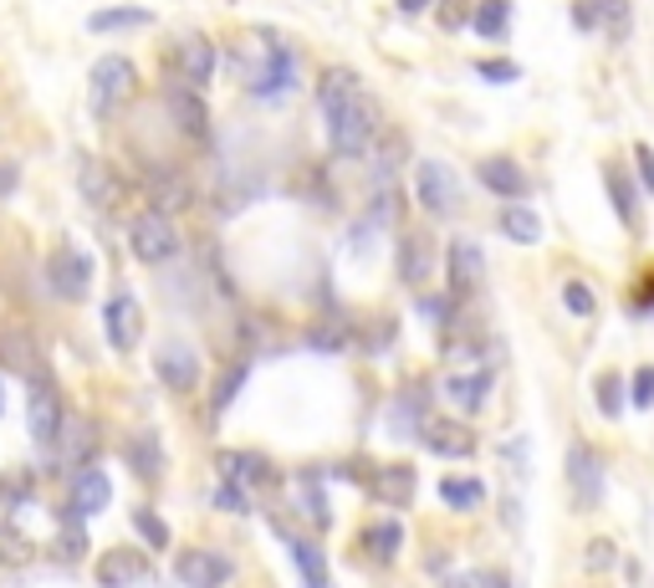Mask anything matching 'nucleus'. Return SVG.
I'll return each instance as SVG.
<instances>
[{"mask_svg": "<svg viewBox=\"0 0 654 588\" xmlns=\"http://www.w3.org/2000/svg\"><path fill=\"white\" fill-rule=\"evenodd\" d=\"M328 138H333V154L337 159H358V154L369 149L373 128H379V113H373V98H363V93H353V98L333 102L328 108Z\"/></svg>", "mask_w": 654, "mask_h": 588, "instance_id": "obj_1", "label": "nucleus"}, {"mask_svg": "<svg viewBox=\"0 0 654 588\" xmlns=\"http://www.w3.org/2000/svg\"><path fill=\"white\" fill-rule=\"evenodd\" d=\"M246 83H251L256 98H267V102L292 93L297 87V57H292V47L276 41V36H261V57L246 68Z\"/></svg>", "mask_w": 654, "mask_h": 588, "instance_id": "obj_2", "label": "nucleus"}, {"mask_svg": "<svg viewBox=\"0 0 654 588\" xmlns=\"http://www.w3.org/2000/svg\"><path fill=\"white\" fill-rule=\"evenodd\" d=\"M128 252L144 261V267H164L180 256V231H174V220L149 210V216H138L128 225Z\"/></svg>", "mask_w": 654, "mask_h": 588, "instance_id": "obj_3", "label": "nucleus"}, {"mask_svg": "<svg viewBox=\"0 0 654 588\" xmlns=\"http://www.w3.org/2000/svg\"><path fill=\"white\" fill-rule=\"evenodd\" d=\"M415 189H420V205L430 216H451L460 205V180H455V169L445 159H420L415 164Z\"/></svg>", "mask_w": 654, "mask_h": 588, "instance_id": "obj_4", "label": "nucleus"}, {"mask_svg": "<svg viewBox=\"0 0 654 588\" xmlns=\"http://www.w3.org/2000/svg\"><path fill=\"white\" fill-rule=\"evenodd\" d=\"M174 578L185 588H225L235 578V563L225 553H210V548H185L174 558Z\"/></svg>", "mask_w": 654, "mask_h": 588, "instance_id": "obj_5", "label": "nucleus"}, {"mask_svg": "<svg viewBox=\"0 0 654 588\" xmlns=\"http://www.w3.org/2000/svg\"><path fill=\"white\" fill-rule=\"evenodd\" d=\"M62 420H67V409H62V394L51 389V379L47 373L32 379V394H26V425H32L36 445H51L57 430H62Z\"/></svg>", "mask_w": 654, "mask_h": 588, "instance_id": "obj_6", "label": "nucleus"}, {"mask_svg": "<svg viewBox=\"0 0 654 588\" xmlns=\"http://www.w3.org/2000/svg\"><path fill=\"white\" fill-rule=\"evenodd\" d=\"M138 87V72L123 62V57H102L98 68H92V108H98L102 118L118 113V102L128 98Z\"/></svg>", "mask_w": 654, "mask_h": 588, "instance_id": "obj_7", "label": "nucleus"}, {"mask_svg": "<svg viewBox=\"0 0 654 588\" xmlns=\"http://www.w3.org/2000/svg\"><path fill=\"white\" fill-rule=\"evenodd\" d=\"M153 369H159V379H164L174 394H195V389H200V353L189 348V343H159Z\"/></svg>", "mask_w": 654, "mask_h": 588, "instance_id": "obj_8", "label": "nucleus"}, {"mask_svg": "<svg viewBox=\"0 0 654 588\" xmlns=\"http://www.w3.org/2000/svg\"><path fill=\"white\" fill-rule=\"evenodd\" d=\"M568 481H572L578 506H599V502H604V461L588 451L583 440L568 451Z\"/></svg>", "mask_w": 654, "mask_h": 588, "instance_id": "obj_9", "label": "nucleus"}, {"mask_svg": "<svg viewBox=\"0 0 654 588\" xmlns=\"http://www.w3.org/2000/svg\"><path fill=\"white\" fill-rule=\"evenodd\" d=\"M420 440H424V451L445 455V461H470V455H476V436H470V425H460V420H424Z\"/></svg>", "mask_w": 654, "mask_h": 588, "instance_id": "obj_10", "label": "nucleus"}, {"mask_svg": "<svg viewBox=\"0 0 654 588\" xmlns=\"http://www.w3.org/2000/svg\"><path fill=\"white\" fill-rule=\"evenodd\" d=\"M87 286H92V261L83 252H57L51 256V292L62 303H83Z\"/></svg>", "mask_w": 654, "mask_h": 588, "instance_id": "obj_11", "label": "nucleus"}, {"mask_svg": "<svg viewBox=\"0 0 654 588\" xmlns=\"http://www.w3.org/2000/svg\"><path fill=\"white\" fill-rule=\"evenodd\" d=\"M51 445H57V461H62V466H87L92 451H98V425L87 420V415H67Z\"/></svg>", "mask_w": 654, "mask_h": 588, "instance_id": "obj_12", "label": "nucleus"}, {"mask_svg": "<svg viewBox=\"0 0 654 588\" xmlns=\"http://www.w3.org/2000/svg\"><path fill=\"white\" fill-rule=\"evenodd\" d=\"M102 328H108V343H113V353H134L138 328H144V313H138V303L128 297V292H118L113 303L102 307Z\"/></svg>", "mask_w": 654, "mask_h": 588, "instance_id": "obj_13", "label": "nucleus"}, {"mask_svg": "<svg viewBox=\"0 0 654 588\" xmlns=\"http://www.w3.org/2000/svg\"><path fill=\"white\" fill-rule=\"evenodd\" d=\"M394 261H399V277H404V282H409V286H424V282H430V271H435V241H430L424 231H404Z\"/></svg>", "mask_w": 654, "mask_h": 588, "instance_id": "obj_14", "label": "nucleus"}, {"mask_svg": "<svg viewBox=\"0 0 654 588\" xmlns=\"http://www.w3.org/2000/svg\"><path fill=\"white\" fill-rule=\"evenodd\" d=\"M220 481H235V487H276V466L256 451H225L220 455Z\"/></svg>", "mask_w": 654, "mask_h": 588, "instance_id": "obj_15", "label": "nucleus"}, {"mask_svg": "<svg viewBox=\"0 0 654 588\" xmlns=\"http://www.w3.org/2000/svg\"><path fill=\"white\" fill-rule=\"evenodd\" d=\"M169 118H174V128L189 138V144H210V113H205V102L185 87H169Z\"/></svg>", "mask_w": 654, "mask_h": 588, "instance_id": "obj_16", "label": "nucleus"}, {"mask_svg": "<svg viewBox=\"0 0 654 588\" xmlns=\"http://www.w3.org/2000/svg\"><path fill=\"white\" fill-rule=\"evenodd\" d=\"M0 364L11 373H21V379H41V373H47L41 353H36V338L21 333V328H5V333H0Z\"/></svg>", "mask_w": 654, "mask_h": 588, "instance_id": "obj_17", "label": "nucleus"}, {"mask_svg": "<svg viewBox=\"0 0 654 588\" xmlns=\"http://www.w3.org/2000/svg\"><path fill=\"white\" fill-rule=\"evenodd\" d=\"M404 548V522L399 517H379L358 532V553L369 563H394V553Z\"/></svg>", "mask_w": 654, "mask_h": 588, "instance_id": "obj_18", "label": "nucleus"}, {"mask_svg": "<svg viewBox=\"0 0 654 588\" xmlns=\"http://www.w3.org/2000/svg\"><path fill=\"white\" fill-rule=\"evenodd\" d=\"M123 455H128V466L138 470V481H164V440H159V430H138V436H128V445H123Z\"/></svg>", "mask_w": 654, "mask_h": 588, "instance_id": "obj_19", "label": "nucleus"}, {"mask_svg": "<svg viewBox=\"0 0 654 588\" xmlns=\"http://www.w3.org/2000/svg\"><path fill=\"white\" fill-rule=\"evenodd\" d=\"M149 573V558L134 553V548H113V553L98 558V584L102 588H128Z\"/></svg>", "mask_w": 654, "mask_h": 588, "instance_id": "obj_20", "label": "nucleus"}, {"mask_svg": "<svg viewBox=\"0 0 654 588\" xmlns=\"http://www.w3.org/2000/svg\"><path fill=\"white\" fill-rule=\"evenodd\" d=\"M108 502H113L108 476H102L98 466H77V476H72V512H77V517H92V512H102Z\"/></svg>", "mask_w": 654, "mask_h": 588, "instance_id": "obj_21", "label": "nucleus"}, {"mask_svg": "<svg viewBox=\"0 0 654 588\" xmlns=\"http://www.w3.org/2000/svg\"><path fill=\"white\" fill-rule=\"evenodd\" d=\"M476 174H481V185H486L491 195H502V200H511V205H517L521 189H527V180H521V169L511 164V159H481Z\"/></svg>", "mask_w": 654, "mask_h": 588, "instance_id": "obj_22", "label": "nucleus"}, {"mask_svg": "<svg viewBox=\"0 0 654 588\" xmlns=\"http://www.w3.org/2000/svg\"><path fill=\"white\" fill-rule=\"evenodd\" d=\"M373 497H379L388 512H404V506L415 502V470H409V466L379 470V481H373Z\"/></svg>", "mask_w": 654, "mask_h": 588, "instance_id": "obj_23", "label": "nucleus"}, {"mask_svg": "<svg viewBox=\"0 0 654 588\" xmlns=\"http://www.w3.org/2000/svg\"><path fill=\"white\" fill-rule=\"evenodd\" d=\"M440 502L451 512H476L486 502V481L481 476H440Z\"/></svg>", "mask_w": 654, "mask_h": 588, "instance_id": "obj_24", "label": "nucleus"}, {"mask_svg": "<svg viewBox=\"0 0 654 588\" xmlns=\"http://www.w3.org/2000/svg\"><path fill=\"white\" fill-rule=\"evenodd\" d=\"M486 389H491V373L476 369V373H455V379H445V400L455 404V409H481L486 404Z\"/></svg>", "mask_w": 654, "mask_h": 588, "instance_id": "obj_25", "label": "nucleus"}, {"mask_svg": "<svg viewBox=\"0 0 654 588\" xmlns=\"http://www.w3.org/2000/svg\"><path fill=\"white\" fill-rule=\"evenodd\" d=\"M180 62H185V72H189V83L195 87H205L210 77H215V47H210L200 32H189L185 41H180Z\"/></svg>", "mask_w": 654, "mask_h": 588, "instance_id": "obj_26", "label": "nucleus"}, {"mask_svg": "<svg viewBox=\"0 0 654 588\" xmlns=\"http://www.w3.org/2000/svg\"><path fill=\"white\" fill-rule=\"evenodd\" d=\"M451 282H455V292H466V286L481 282V246L466 241V235L451 246Z\"/></svg>", "mask_w": 654, "mask_h": 588, "instance_id": "obj_27", "label": "nucleus"}, {"mask_svg": "<svg viewBox=\"0 0 654 588\" xmlns=\"http://www.w3.org/2000/svg\"><path fill=\"white\" fill-rule=\"evenodd\" d=\"M57 558H67V563H77V558H87V527L77 512H57Z\"/></svg>", "mask_w": 654, "mask_h": 588, "instance_id": "obj_28", "label": "nucleus"}, {"mask_svg": "<svg viewBox=\"0 0 654 588\" xmlns=\"http://www.w3.org/2000/svg\"><path fill=\"white\" fill-rule=\"evenodd\" d=\"M470 26L486 36V41H502V36L511 32V0H481L476 16H470Z\"/></svg>", "mask_w": 654, "mask_h": 588, "instance_id": "obj_29", "label": "nucleus"}, {"mask_svg": "<svg viewBox=\"0 0 654 588\" xmlns=\"http://www.w3.org/2000/svg\"><path fill=\"white\" fill-rule=\"evenodd\" d=\"M292 558H297V573H303V588H322L328 584V563H322V548L307 538H292Z\"/></svg>", "mask_w": 654, "mask_h": 588, "instance_id": "obj_30", "label": "nucleus"}, {"mask_svg": "<svg viewBox=\"0 0 654 588\" xmlns=\"http://www.w3.org/2000/svg\"><path fill=\"white\" fill-rule=\"evenodd\" d=\"M502 231L517 241V246H538V235H542V220L527 210V205H506V216H502Z\"/></svg>", "mask_w": 654, "mask_h": 588, "instance_id": "obj_31", "label": "nucleus"}, {"mask_svg": "<svg viewBox=\"0 0 654 588\" xmlns=\"http://www.w3.org/2000/svg\"><path fill=\"white\" fill-rule=\"evenodd\" d=\"M92 32H134V26H149V11H134V5H108L87 21Z\"/></svg>", "mask_w": 654, "mask_h": 588, "instance_id": "obj_32", "label": "nucleus"}, {"mask_svg": "<svg viewBox=\"0 0 654 588\" xmlns=\"http://www.w3.org/2000/svg\"><path fill=\"white\" fill-rule=\"evenodd\" d=\"M307 348H318V353H343V348H348V322H337V318L312 322V328H307Z\"/></svg>", "mask_w": 654, "mask_h": 588, "instance_id": "obj_33", "label": "nucleus"}, {"mask_svg": "<svg viewBox=\"0 0 654 588\" xmlns=\"http://www.w3.org/2000/svg\"><path fill=\"white\" fill-rule=\"evenodd\" d=\"M83 185H87V200L92 205H118V180H113V169H98V164H87L83 169Z\"/></svg>", "mask_w": 654, "mask_h": 588, "instance_id": "obj_34", "label": "nucleus"}, {"mask_svg": "<svg viewBox=\"0 0 654 588\" xmlns=\"http://www.w3.org/2000/svg\"><path fill=\"white\" fill-rule=\"evenodd\" d=\"M353 93H358V77H353V72H343V68H333V72H328V77L318 83V102H322V113H328L333 102L353 98Z\"/></svg>", "mask_w": 654, "mask_h": 588, "instance_id": "obj_35", "label": "nucleus"}, {"mask_svg": "<svg viewBox=\"0 0 654 588\" xmlns=\"http://www.w3.org/2000/svg\"><path fill=\"white\" fill-rule=\"evenodd\" d=\"M134 532L144 538L149 553H164V548H169V527L159 522V512H149V506H138V512H134Z\"/></svg>", "mask_w": 654, "mask_h": 588, "instance_id": "obj_36", "label": "nucleus"}, {"mask_svg": "<svg viewBox=\"0 0 654 588\" xmlns=\"http://www.w3.org/2000/svg\"><path fill=\"white\" fill-rule=\"evenodd\" d=\"M563 303H568L572 318H593L599 313V297H593L588 282H563Z\"/></svg>", "mask_w": 654, "mask_h": 588, "instance_id": "obj_37", "label": "nucleus"}, {"mask_svg": "<svg viewBox=\"0 0 654 588\" xmlns=\"http://www.w3.org/2000/svg\"><path fill=\"white\" fill-rule=\"evenodd\" d=\"M246 384V364H231V373H220V384H215V400H210V409L215 415H225L235 404V389Z\"/></svg>", "mask_w": 654, "mask_h": 588, "instance_id": "obj_38", "label": "nucleus"}, {"mask_svg": "<svg viewBox=\"0 0 654 588\" xmlns=\"http://www.w3.org/2000/svg\"><path fill=\"white\" fill-rule=\"evenodd\" d=\"M599 409H604L608 420L624 409V379L619 373H604V379H599Z\"/></svg>", "mask_w": 654, "mask_h": 588, "instance_id": "obj_39", "label": "nucleus"}, {"mask_svg": "<svg viewBox=\"0 0 654 588\" xmlns=\"http://www.w3.org/2000/svg\"><path fill=\"white\" fill-rule=\"evenodd\" d=\"M174 205H189V185H180L174 174H164V180H159V216H169Z\"/></svg>", "mask_w": 654, "mask_h": 588, "instance_id": "obj_40", "label": "nucleus"}, {"mask_svg": "<svg viewBox=\"0 0 654 588\" xmlns=\"http://www.w3.org/2000/svg\"><path fill=\"white\" fill-rule=\"evenodd\" d=\"M583 568H588V573H604V568H614V542H608V538H593V542H588Z\"/></svg>", "mask_w": 654, "mask_h": 588, "instance_id": "obj_41", "label": "nucleus"}, {"mask_svg": "<svg viewBox=\"0 0 654 588\" xmlns=\"http://www.w3.org/2000/svg\"><path fill=\"white\" fill-rule=\"evenodd\" d=\"M629 400H634L639 409H654V369H650V364L634 373V384H629Z\"/></svg>", "mask_w": 654, "mask_h": 588, "instance_id": "obj_42", "label": "nucleus"}, {"mask_svg": "<svg viewBox=\"0 0 654 588\" xmlns=\"http://www.w3.org/2000/svg\"><path fill=\"white\" fill-rule=\"evenodd\" d=\"M26 558H32V542L26 538H16V532L0 538V563H5V568H16V563H26Z\"/></svg>", "mask_w": 654, "mask_h": 588, "instance_id": "obj_43", "label": "nucleus"}, {"mask_svg": "<svg viewBox=\"0 0 654 588\" xmlns=\"http://www.w3.org/2000/svg\"><path fill=\"white\" fill-rule=\"evenodd\" d=\"M420 318L445 328V322H451V297H420Z\"/></svg>", "mask_w": 654, "mask_h": 588, "instance_id": "obj_44", "label": "nucleus"}, {"mask_svg": "<svg viewBox=\"0 0 654 588\" xmlns=\"http://www.w3.org/2000/svg\"><path fill=\"white\" fill-rule=\"evenodd\" d=\"M608 185H614V205H619V220H634V200H629V185H624L619 169H608Z\"/></svg>", "mask_w": 654, "mask_h": 588, "instance_id": "obj_45", "label": "nucleus"}, {"mask_svg": "<svg viewBox=\"0 0 654 588\" xmlns=\"http://www.w3.org/2000/svg\"><path fill=\"white\" fill-rule=\"evenodd\" d=\"M215 506H220V512H246V491L235 487V481H220Z\"/></svg>", "mask_w": 654, "mask_h": 588, "instance_id": "obj_46", "label": "nucleus"}, {"mask_svg": "<svg viewBox=\"0 0 654 588\" xmlns=\"http://www.w3.org/2000/svg\"><path fill=\"white\" fill-rule=\"evenodd\" d=\"M599 16H604L614 32H624V26H629V0H599Z\"/></svg>", "mask_w": 654, "mask_h": 588, "instance_id": "obj_47", "label": "nucleus"}, {"mask_svg": "<svg viewBox=\"0 0 654 588\" xmlns=\"http://www.w3.org/2000/svg\"><path fill=\"white\" fill-rule=\"evenodd\" d=\"M460 588H506V573L476 568V573H466V578H460Z\"/></svg>", "mask_w": 654, "mask_h": 588, "instance_id": "obj_48", "label": "nucleus"}, {"mask_svg": "<svg viewBox=\"0 0 654 588\" xmlns=\"http://www.w3.org/2000/svg\"><path fill=\"white\" fill-rule=\"evenodd\" d=\"M481 72H486L491 83H517V68H511V62H481Z\"/></svg>", "mask_w": 654, "mask_h": 588, "instance_id": "obj_49", "label": "nucleus"}, {"mask_svg": "<svg viewBox=\"0 0 654 588\" xmlns=\"http://www.w3.org/2000/svg\"><path fill=\"white\" fill-rule=\"evenodd\" d=\"M460 5H466V0H440V21H445V26H460Z\"/></svg>", "mask_w": 654, "mask_h": 588, "instance_id": "obj_50", "label": "nucleus"}, {"mask_svg": "<svg viewBox=\"0 0 654 588\" xmlns=\"http://www.w3.org/2000/svg\"><path fill=\"white\" fill-rule=\"evenodd\" d=\"M634 159H639V174H644V189H654V159L644 149H634Z\"/></svg>", "mask_w": 654, "mask_h": 588, "instance_id": "obj_51", "label": "nucleus"}, {"mask_svg": "<svg viewBox=\"0 0 654 588\" xmlns=\"http://www.w3.org/2000/svg\"><path fill=\"white\" fill-rule=\"evenodd\" d=\"M11 185H16V169L0 164V195H11Z\"/></svg>", "mask_w": 654, "mask_h": 588, "instance_id": "obj_52", "label": "nucleus"}, {"mask_svg": "<svg viewBox=\"0 0 654 588\" xmlns=\"http://www.w3.org/2000/svg\"><path fill=\"white\" fill-rule=\"evenodd\" d=\"M399 11H409V16H420V11H430V0H399Z\"/></svg>", "mask_w": 654, "mask_h": 588, "instance_id": "obj_53", "label": "nucleus"}, {"mask_svg": "<svg viewBox=\"0 0 654 588\" xmlns=\"http://www.w3.org/2000/svg\"><path fill=\"white\" fill-rule=\"evenodd\" d=\"M0 415H5V394H0Z\"/></svg>", "mask_w": 654, "mask_h": 588, "instance_id": "obj_54", "label": "nucleus"}]
</instances>
